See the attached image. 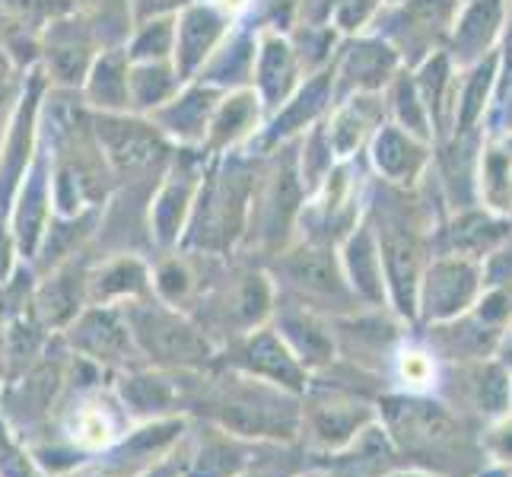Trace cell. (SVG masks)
Segmentation results:
<instances>
[]
</instances>
